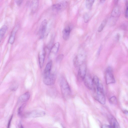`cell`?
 Listing matches in <instances>:
<instances>
[{"label": "cell", "instance_id": "1", "mask_svg": "<svg viewBox=\"0 0 128 128\" xmlns=\"http://www.w3.org/2000/svg\"><path fill=\"white\" fill-rule=\"evenodd\" d=\"M60 84L61 91L62 96L65 98L69 97L71 94V91L66 80L64 78H62Z\"/></svg>", "mask_w": 128, "mask_h": 128}, {"label": "cell", "instance_id": "2", "mask_svg": "<svg viewBox=\"0 0 128 128\" xmlns=\"http://www.w3.org/2000/svg\"><path fill=\"white\" fill-rule=\"evenodd\" d=\"M95 89L96 90V100L101 104H105L106 103V98L102 85L100 83Z\"/></svg>", "mask_w": 128, "mask_h": 128}, {"label": "cell", "instance_id": "3", "mask_svg": "<svg viewBox=\"0 0 128 128\" xmlns=\"http://www.w3.org/2000/svg\"><path fill=\"white\" fill-rule=\"evenodd\" d=\"M105 79L106 83L107 84L114 83L115 82L113 71L111 67H109L106 70Z\"/></svg>", "mask_w": 128, "mask_h": 128}, {"label": "cell", "instance_id": "4", "mask_svg": "<svg viewBox=\"0 0 128 128\" xmlns=\"http://www.w3.org/2000/svg\"><path fill=\"white\" fill-rule=\"evenodd\" d=\"M85 56L84 54L80 53L75 58L73 61L75 67L80 66L84 63Z\"/></svg>", "mask_w": 128, "mask_h": 128}, {"label": "cell", "instance_id": "5", "mask_svg": "<svg viewBox=\"0 0 128 128\" xmlns=\"http://www.w3.org/2000/svg\"><path fill=\"white\" fill-rule=\"evenodd\" d=\"M45 114V112L41 110H34L27 113L25 114L26 117L36 118L43 116Z\"/></svg>", "mask_w": 128, "mask_h": 128}, {"label": "cell", "instance_id": "6", "mask_svg": "<svg viewBox=\"0 0 128 128\" xmlns=\"http://www.w3.org/2000/svg\"><path fill=\"white\" fill-rule=\"evenodd\" d=\"M56 75L54 73H51L49 75L44 76L43 82L47 85H52L55 83L56 80Z\"/></svg>", "mask_w": 128, "mask_h": 128}, {"label": "cell", "instance_id": "7", "mask_svg": "<svg viewBox=\"0 0 128 128\" xmlns=\"http://www.w3.org/2000/svg\"><path fill=\"white\" fill-rule=\"evenodd\" d=\"M86 66L84 63L79 66L78 74L79 79L81 80H83L86 75Z\"/></svg>", "mask_w": 128, "mask_h": 128}, {"label": "cell", "instance_id": "8", "mask_svg": "<svg viewBox=\"0 0 128 128\" xmlns=\"http://www.w3.org/2000/svg\"><path fill=\"white\" fill-rule=\"evenodd\" d=\"M48 24L47 21L44 19L42 21L39 30V34L41 39H43L46 33Z\"/></svg>", "mask_w": 128, "mask_h": 128}, {"label": "cell", "instance_id": "9", "mask_svg": "<svg viewBox=\"0 0 128 128\" xmlns=\"http://www.w3.org/2000/svg\"><path fill=\"white\" fill-rule=\"evenodd\" d=\"M85 86L89 89L92 90L93 88V79L89 74L86 75L84 79Z\"/></svg>", "mask_w": 128, "mask_h": 128}, {"label": "cell", "instance_id": "10", "mask_svg": "<svg viewBox=\"0 0 128 128\" xmlns=\"http://www.w3.org/2000/svg\"><path fill=\"white\" fill-rule=\"evenodd\" d=\"M67 3L65 1L60 2L53 5L52 8L53 10L61 11L64 10L67 6Z\"/></svg>", "mask_w": 128, "mask_h": 128}, {"label": "cell", "instance_id": "11", "mask_svg": "<svg viewBox=\"0 0 128 128\" xmlns=\"http://www.w3.org/2000/svg\"><path fill=\"white\" fill-rule=\"evenodd\" d=\"M46 52L45 49L43 50L39 53L38 59L40 67H43L45 58Z\"/></svg>", "mask_w": 128, "mask_h": 128}, {"label": "cell", "instance_id": "12", "mask_svg": "<svg viewBox=\"0 0 128 128\" xmlns=\"http://www.w3.org/2000/svg\"><path fill=\"white\" fill-rule=\"evenodd\" d=\"M19 28V26L16 25L12 30L9 40V43L11 44H13L14 42L16 35Z\"/></svg>", "mask_w": 128, "mask_h": 128}, {"label": "cell", "instance_id": "13", "mask_svg": "<svg viewBox=\"0 0 128 128\" xmlns=\"http://www.w3.org/2000/svg\"><path fill=\"white\" fill-rule=\"evenodd\" d=\"M71 30V28L69 26L66 27L63 30L62 36L64 40H67L68 39Z\"/></svg>", "mask_w": 128, "mask_h": 128}, {"label": "cell", "instance_id": "14", "mask_svg": "<svg viewBox=\"0 0 128 128\" xmlns=\"http://www.w3.org/2000/svg\"><path fill=\"white\" fill-rule=\"evenodd\" d=\"M52 62L50 61L47 64L44 71V76L50 75L51 73Z\"/></svg>", "mask_w": 128, "mask_h": 128}, {"label": "cell", "instance_id": "15", "mask_svg": "<svg viewBox=\"0 0 128 128\" xmlns=\"http://www.w3.org/2000/svg\"><path fill=\"white\" fill-rule=\"evenodd\" d=\"M30 97V93L27 92L21 96L19 98V101L20 102H25L28 101Z\"/></svg>", "mask_w": 128, "mask_h": 128}, {"label": "cell", "instance_id": "16", "mask_svg": "<svg viewBox=\"0 0 128 128\" xmlns=\"http://www.w3.org/2000/svg\"><path fill=\"white\" fill-rule=\"evenodd\" d=\"M120 14L121 12L119 8L116 5L112 12L111 16L113 18H117L120 16Z\"/></svg>", "mask_w": 128, "mask_h": 128}, {"label": "cell", "instance_id": "17", "mask_svg": "<svg viewBox=\"0 0 128 128\" xmlns=\"http://www.w3.org/2000/svg\"><path fill=\"white\" fill-rule=\"evenodd\" d=\"M59 47L60 44L59 42H57L51 48L50 53V55L52 54H56L58 51Z\"/></svg>", "mask_w": 128, "mask_h": 128}, {"label": "cell", "instance_id": "18", "mask_svg": "<svg viewBox=\"0 0 128 128\" xmlns=\"http://www.w3.org/2000/svg\"><path fill=\"white\" fill-rule=\"evenodd\" d=\"M109 121L111 128H118V123L114 117L111 116L109 118Z\"/></svg>", "mask_w": 128, "mask_h": 128}, {"label": "cell", "instance_id": "19", "mask_svg": "<svg viewBox=\"0 0 128 128\" xmlns=\"http://www.w3.org/2000/svg\"><path fill=\"white\" fill-rule=\"evenodd\" d=\"M8 29V27L6 25H3L1 28L0 30V39L1 41L4 37Z\"/></svg>", "mask_w": 128, "mask_h": 128}, {"label": "cell", "instance_id": "20", "mask_svg": "<svg viewBox=\"0 0 128 128\" xmlns=\"http://www.w3.org/2000/svg\"><path fill=\"white\" fill-rule=\"evenodd\" d=\"M39 4L38 0H33L32 1L31 7L32 12L34 13L36 12L38 8Z\"/></svg>", "mask_w": 128, "mask_h": 128}, {"label": "cell", "instance_id": "21", "mask_svg": "<svg viewBox=\"0 0 128 128\" xmlns=\"http://www.w3.org/2000/svg\"><path fill=\"white\" fill-rule=\"evenodd\" d=\"M107 22V19H105L103 21L98 28V32H100L102 31Z\"/></svg>", "mask_w": 128, "mask_h": 128}, {"label": "cell", "instance_id": "22", "mask_svg": "<svg viewBox=\"0 0 128 128\" xmlns=\"http://www.w3.org/2000/svg\"><path fill=\"white\" fill-rule=\"evenodd\" d=\"M94 1L93 0H86V6L87 8L89 10L90 9L93 5Z\"/></svg>", "mask_w": 128, "mask_h": 128}, {"label": "cell", "instance_id": "23", "mask_svg": "<svg viewBox=\"0 0 128 128\" xmlns=\"http://www.w3.org/2000/svg\"><path fill=\"white\" fill-rule=\"evenodd\" d=\"M110 103L113 104H116L117 103V100L116 97L113 96L111 97L109 99Z\"/></svg>", "mask_w": 128, "mask_h": 128}, {"label": "cell", "instance_id": "24", "mask_svg": "<svg viewBox=\"0 0 128 128\" xmlns=\"http://www.w3.org/2000/svg\"><path fill=\"white\" fill-rule=\"evenodd\" d=\"M89 19V15L87 13L85 14L84 16V21L85 23H87Z\"/></svg>", "mask_w": 128, "mask_h": 128}, {"label": "cell", "instance_id": "25", "mask_svg": "<svg viewBox=\"0 0 128 128\" xmlns=\"http://www.w3.org/2000/svg\"><path fill=\"white\" fill-rule=\"evenodd\" d=\"M18 87V84L15 83L13 84L11 87L10 89L12 91H15L17 89Z\"/></svg>", "mask_w": 128, "mask_h": 128}, {"label": "cell", "instance_id": "26", "mask_svg": "<svg viewBox=\"0 0 128 128\" xmlns=\"http://www.w3.org/2000/svg\"><path fill=\"white\" fill-rule=\"evenodd\" d=\"M64 57V55L63 54H60L58 55L57 57V62H60L63 59Z\"/></svg>", "mask_w": 128, "mask_h": 128}, {"label": "cell", "instance_id": "27", "mask_svg": "<svg viewBox=\"0 0 128 128\" xmlns=\"http://www.w3.org/2000/svg\"><path fill=\"white\" fill-rule=\"evenodd\" d=\"M15 1L16 4L18 6H20L22 4L23 1L22 0H16Z\"/></svg>", "mask_w": 128, "mask_h": 128}, {"label": "cell", "instance_id": "28", "mask_svg": "<svg viewBox=\"0 0 128 128\" xmlns=\"http://www.w3.org/2000/svg\"><path fill=\"white\" fill-rule=\"evenodd\" d=\"M125 16L126 18L128 19V7L126 6Z\"/></svg>", "mask_w": 128, "mask_h": 128}, {"label": "cell", "instance_id": "29", "mask_svg": "<svg viewBox=\"0 0 128 128\" xmlns=\"http://www.w3.org/2000/svg\"><path fill=\"white\" fill-rule=\"evenodd\" d=\"M102 128H111L110 125H107L105 124L103 125L102 126Z\"/></svg>", "mask_w": 128, "mask_h": 128}, {"label": "cell", "instance_id": "30", "mask_svg": "<svg viewBox=\"0 0 128 128\" xmlns=\"http://www.w3.org/2000/svg\"><path fill=\"white\" fill-rule=\"evenodd\" d=\"M120 37V34L118 33L117 34L116 36V40L118 41L119 40Z\"/></svg>", "mask_w": 128, "mask_h": 128}, {"label": "cell", "instance_id": "31", "mask_svg": "<svg viewBox=\"0 0 128 128\" xmlns=\"http://www.w3.org/2000/svg\"><path fill=\"white\" fill-rule=\"evenodd\" d=\"M12 119V117L10 119V120H9V122L8 124V127L7 128H9V127L10 126V123L11 122Z\"/></svg>", "mask_w": 128, "mask_h": 128}, {"label": "cell", "instance_id": "32", "mask_svg": "<svg viewBox=\"0 0 128 128\" xmlns=\"http://www.w3.org/2000/svg\"><path fill=\"white\" fill-rule=\"evenodd\" d=\"M102 46H101L100 47V48H99V50L98 51V55H99V54L101 52V51L102 49Z\"/></svg>", "mask_w": 128, "mask_h": 128}, {"label": "cell", "instance_id": "33", "mask_svg": "<svg viewBox=\"0 0 128 128\" xmlns=\"http://www.w3.org/2000/svg\"><path fill=\"white\" fill-rule=\"evenodd\" d=\"M19 128H25L21 124H20L19 126Z\"/></svg>", "mask_w": 128, "mask_h": 128}, {"label": "cell", "instance_id": "34", "mask_svg": "<svg viewBox=\"0 0 128 128\" xmlns=\"http://www.w3.org/2000/svg\"><path fill=\"white\" fill-rule=\"evenodd\" d=\"M105 0L101 1L100 2L101 3H103L105 2Z\"/></svg>", "mask_w": 128, "mask_h": 128}, {"label": "cell", "instance_id": "35", "mask_svg": "<svg viewBox=\"0 0 128 128\" xmlns=\"http://www.w3.org/2000/svg\"><path fill=\"white\" fill-rule=\"evenodd\" d=\"M126 6L128 7V1L126 2Z\"/></svg>", "mask_w": 128, "mask_h": 128}]
</instances>
